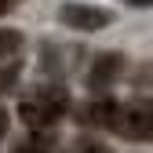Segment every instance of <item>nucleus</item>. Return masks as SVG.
<instances>
[{"label": "nucleus", "mask_w": 153, "mask_h": 153, "mask_svg": "<svg viewBox=\"0 0 153 153\" xmlns=\"http://www.w3.org/2000/svg\"><path fill=\"white\" fill-rule=\"evenodd\" d=\"M66 109H69V95L66 88L59 84H44V88H33L22 106H18V117H22V124L33 131V128H51V124H59L66 117Z\"/></svg>", "instance_id": "1"}, {"label": "nucleus", "mask_w": 153, "mask_h": 153, "mask_svg": "<svg viewBox=\"0 0 153 153\" xmlns=\"http://www.w3.org/2000/svg\"><path fill=\"white\" fill-rule=\"evenodd\" d=\"M109 128L117 131L120 139H153V99H135V102H117Z\"/></svg>", "instance_id": "2"}, {"label": "nucleus", "mask_w": 153, "mask_h": 153, "mask_svg": "<svg viewBox=\"0 0 153 153\" xmlns=\"http://www.w3.org/2000/svg\"><path fill=\"white\" fill-rule=\"evenodd\" d=\"M59 18L69 29H80V33H95V29H106L109 26V11L95 7V4H66L59 11Z\"/></svg>", "instance_id": "3"}, {"label": "nucleus", "mask_w": 153, "mask_h": 153, "mask_svg": "<svg viewBox=\"0 0 153 153\" xmlns=\"http://www.w3.org/2000/svg\"><path fill=\"white\" fill-rule=\"evenodd\" d=\"M120 69H124V59H120L117 51H113V55H99L95 66H91V73H88V88L91 91H106L120 76Z\"/></svg>", "instance_id": "4"}, {"label": "nucleus", "mask_w": 153, "mask_h": 153, "mask_svg": "<svg viewBox=\"0 0 153 153\" xmlns=\"http://www.w3.org/2000/svg\"><path fill=\"white\" fill-rule=\"evenodd\" d=\"M51 135H48V128H33V135L29 139H22L15 146V153H51Z\"/></svg>", "instance_id": "5"}, {"label": "nucleus", "mask_w": 153, "mask_h": 153, "mask_svg": "<svg viewBox=\"0 0 153 153\" xmlns=\"http://www.w3.org/2000/svg\"><path fill=\"white\" fill-rule=\"evenodd\" d=\"M18 48H22V33L18 29H0V59H11Z\"/></svg>", "instance_id": "6"}, {"label": "nucleus", "mask_w": 153, "mask_h": 153, "mask_svg": "<svg viewBox=\"0 0 153 153\" xmlns=\"http://www.w3.org/2000/svg\"><path fill=\"white\" fill-rule=\"evenodd\" d=\"M18 76H22V66H18V62H7L4 69H0V95L11 91V88L18 84Z\"/></svg>", "instance_id": "7"}, {"label": "nucleus", "mask_w": 153, "mask_h": 153, "mask_svg": "<svg viewBox=\"0 0 153 153\" xmlns=\"http://www.w3.org/2000/svg\"><path fill=\"white\" fill-rule=\"evenodd\" d=\"M128 7H153V0H124Z\"/></svg>", "instance_id": "8"}, {"label": "nucleus", "mask_w": 153, "mask_h": 153, "mask_svg": "<svg viewBox=\"0 0 153 153\" xmlns=\"http://www.w3.org/2000/svg\"><path fill=\"white\" fill-rule=\"evenodd\" d=\"M11 7H15V0H0V15H7Z\"/></svg>", "instance_id": "9"}, {"label": "nucleus", "mask_w": 153, "mask_h": 153, "mask_svg": "<svg viewBox=\"0 0 153 153\" xmlns=\"http://www.w3.org/2000/svg\"><path fill=\"white\" fill-rule=\"evenodd\" d=\"M4 131H7V113L0 109V135H4Z\"/></svg>", "instance_id": "10"}]
</instances>
